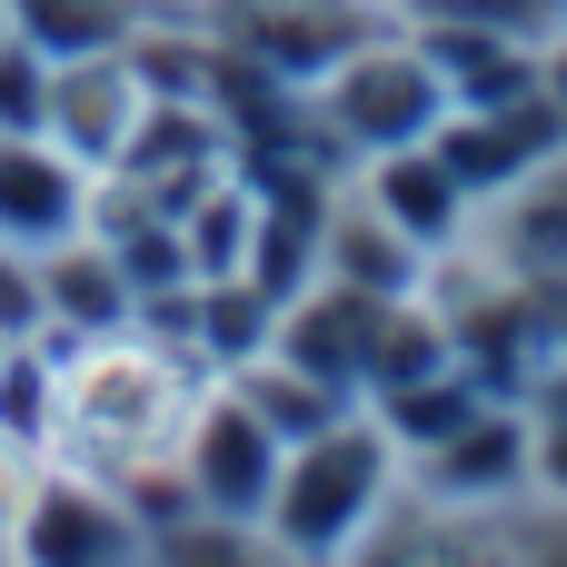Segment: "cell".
<instances>
[{
    "label": "cell",
    "mask_w": 567,
    "mask_h": 567,
    "mask_svg": "<svg viewBox=\"0 0 567 567\" xmlns=\"http://www.w3.org/2000/svg\"><path fill=\"white\" fill-rule=\"evenodd\" d=\"M389 478H399L389 419H329V429L289 439L279 488H269V538H279L289 558H339V548H359L369 518L389 508Z\"/></svg>",
    "instance_id": "1"
},
{
    "label": "cell",
    "mask_w": 567,
    "mask_h": 567,
    "mask_svg": "<svg viewBox=\"0 0 567 567\" xmlns=\"http://www.w3.org/2000/svg\"><path fill=\"white\" fill-rule=\"evenodd\" d=\"M319 110H329V130L349 140V150H409V140H429L458 100H449V80H439V60L419 50V40H359L329 80H319Z\"/></svg>",
    "instance_id": "2"
},
{
    "label": "cell",
    "mask_w": 567,
    "mask_h": 567,
    "mask_svg": "<svg viewBox=\"0 0 567 567\" xmlns=\"http://www.w3.org/2000/svg\"><path fill=\"white\" fill-rule=\"evenodd\" d=\"M229 30L279 80H329L359 40H379V0H239Z\"/></svg>",
    "instance_id": "3"
},
{
    "label": "cell",
    "mask_w": 567,
    "mask_h": 567,
    "mask_svg": "<svg viewBox=\"0 0 567 567\" xmlns=\"http://www.w3.org/2000/svg\"><path fill=\"white\" fill-rule=\"evenodd\" d=\"M488 209V259L498 269H518L528 289H548L567 299V150H548L538 169H518L498 199H478Z\"/></svg>",
    "instance_id": "4"
},
{
    "label": "cell",
    "mask_w": 567,
    "mask_h": 567,
    "mask_svg": "<svg viewBox=\"0 0 567 567\" xmlns=\"http://www.w3.org/2000/svg\"><path fill=\"white\" fill-rule=\"evenodd\" d=\"M279 458H289V439H279L249 399H219V409L199 419V439H189V478H199V498H209L219 518H269Z\"/></svg>",
    "instance_id": "5"
},
{
    "label": "cell",
    "mask_w": 567,
    "mask_h": 567,
    "mask_svg": "<svg viewBox=\"0 0 567 567\" xmlns=\"http://www.w3.org/2000/svg\"><path fill=\"white\" fill-rule=\"evenodd\" d=\"M369 199H379V209H389L429 259H439V249H458V239H468V219H478V199L458 189V169H449L429 140L379 150V159H369Z\"/></svg>",
    "instance_id": "6"
},
{
    "label": "cell",
    "mask_w": 567,
    "mask_h": 567,
    "mask_svg": "<svg viewBox=\"0 0 567 567\" xmlns=\"http://www.w3.org/2000/svg\"><path fill=\"white\" fill-rule=\"evenodd\" d=\"M419 239L379 209V199H359L339 229H329V279H349V289H379V299H409L419 289Z\"/></svg>",
    "instance_id": "7"
},
{
    "label": "cell",
    "mask_w": 567,
    "mask_h": 567,
    "mask_svg": "<svg viewBox=\"0 0 567 567\" xmlns=\"http://www.w3.org/2000/svg\"><path fill=\"white\" fill-rule=\"evenodd\" d=\"M70 209H80V189H70L60 159H40V150H0V229H10V239H60Z\"/></svg>",
    "instance_id": "8"
},
{
    "label": "cell",
    "mask_w": 567,
    "mask_h": 567,
    "mask_svg": "<svg viewBox=\"0 0 567 567\" xmlns=\"http://www.w3.org/2000/svg\"><path fill=\"white\" fill-rule=\"evenodd\" d=\"M409 20H478V30H508V40H548L567 30V0H399Z\"/></svg>",
    "instance_id": "9"
},
{
    "label": "cell",
    "mask_w": 567,
    "mask_h": 567,
    "mask_svg": "<svg viewBox=\"0 0 567 567\" xmlns=\"http://www.w3.org/2000/svg\"><path fill=\"white\" fill-rule=\"evenodd\" d=\"M30 548H70V558H110V548H130V528H100V508L90 498H40V528H30Z\"/></svg>",
    "instance_id": "10"
},
{
    "label": "cell",
    "mask_w": 567,
    "mask_h": 567,
    "mask_svg": "<svg viewBox=\"0 0 567 567\" xmlns=\"http://www.w3.org/2000/svg\"><path fill=\"white\" fill-rule=\"evenodd\" d=\"M30 30H40V50H100L110 10L100 0H30Z\"/></svg>",
    "instance_id": "11"
},
{
    "label": "cell",
    "mask_w": 567,
    "mask_h": 567,
    "mask_svg": "<svg viewBox=\"0 0 567 567\" xmlns=\"http://www.w3.org/2000/svg\"><path fill=\"white\" fill-rule=\"evenodd\" d=\"M110 279H120L110 259H70V269H60V299H80L90 319H110V309H120V289H110Z\"/></svg>",
    "instance_id": "12"
},
{
    "label": "cell",
    "mask_w": 567,
    "mask_h": 567,
    "mask_svg": "<svg viewBox=\"0 0 567 567\" xmlns=\"http://www.w3.org/2000/svg\"><path fill=\"white\" fill-rule=\"evenodd\" d=\"M538 90L558 100V120H567V30H548V40H538Z\"/></svg>",
    "instance_id": "13"
},
{
    "label": "cell",
    "mask_w": 567,
    "mask_h": 567,
    "mask_svg": "<svg viewBox=\"0 0 567 567\" xmlns=\"http://www.w3.org/2000/svg\"><path fill=\"white\" fill-rule=\"evenodd\" d=\"M229 249H239V209H209L199 219V259H229Z\"/></svg>",
    "instance_id": "14"
}]
</instances>
